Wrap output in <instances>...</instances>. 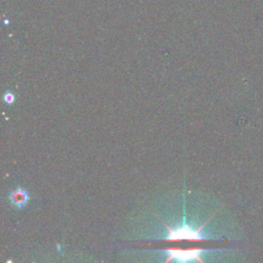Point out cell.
<instances>
[{
	"mask_svg": "<svg viewBox=\"0 0 263 263\" xmlns=\"http://www.w3.org/2000/svg\"><path fill=\"white\" fill-rule=\"evenodd\" d=\"M209 250L204 249H169L161 251V256H163V261H176V262H192V261H204L203 256Z\"/></svg>",
	"mask_w": 263,
	"mask_h": 263,
	"instance_id": "6da1fadb",
	"label": "cell"
},
{
	"mask_svg": "<svg viewBox=\"0 0 263 263\" xmlns=\"http://www.w3.org/2000/svg\"><path fill=\"white\" fill-rule=\"evenodd\" d=\"M8 200L13 208L22 210L28 205L30 201V195L26 189L18 187L9 192Z\"/></svg>",
	"mask_w": 263,
	"mask_h": 263,
	"instance_id": "7a4b0ae2",
	"label": "cell"
},
{
	"mask_svg": "<svg viewBox=\"0 0 263 263\" xmlns=\"http://www.w3.org/2000/svg\"><path fill=\"white\" fill-rule=\"evenodd\" d=\"M14 100H15L14 95H13L12 93H10L9 91H7V92L4 94V96H3V102H4L5 104H7V105H11V104L14 102Z\"/></svg>",
	"mask_w": 263,
	"mask_h": 263,
	"instance_id": "3957f363",
	"label": "cell"
}]
</instances>
